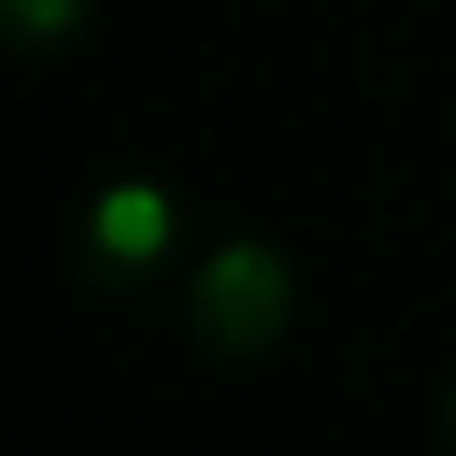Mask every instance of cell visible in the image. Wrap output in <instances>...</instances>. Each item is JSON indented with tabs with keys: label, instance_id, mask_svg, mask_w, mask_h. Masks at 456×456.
Listing matches in <instances>:
<instances>
[{
	"label": "cell",
	"instance_id": "1",
	"mask_svg": "<svg viewBox=\"0 0 456 456\" xmlns=\"http://www.w3.org/2000/svg\"><path fill=\"white\" fill-rule=\"evenodd\" d=\"M164 235H171V200L157 185H107L100 192V207H93V242L100 249L142 264V256L164 249Z\"/></svg>",
	"mask_w": 456,
	"mask_h": 456
}]
</instances>
